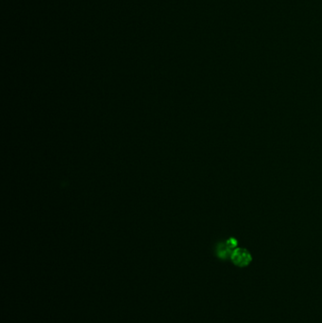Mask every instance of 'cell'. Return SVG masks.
Returning a JSON list of instances; mask_svg holds the SVG:
<instances>
[{
	"label": "cell",
	"mask_w": 322,
	"mask_h": 323,
	"mask_svg": "<svg viewBox=\"0 0 322 323\" xmlns=\"http://www.w3.org/2000/svg\"><path fill=\"white\" fill-rule=\"evenodd\" d=\"M231 259L236 266L245 267L251 261V255L246 249H236L231 255Z\"/></svg>",
	"instance_id": "cell-1"
},
{
	"label": "cell",
	"mask_w": 322,
	"mask_h": 323,
	"mask_svg": "<svg viewBox=\"0 0 322 323\" xmlns=\"http://www.w3.org/2000/svg\"><path fill=\"white\" fill-rule=\"evenodd\" d=\"M216 253H217V257L220 258V259H227L231 257V251L228 249L226 243H220L217 246V249H216Z\"/></svg>",
	"instance_id": "cell-2"
}]
</instances>
